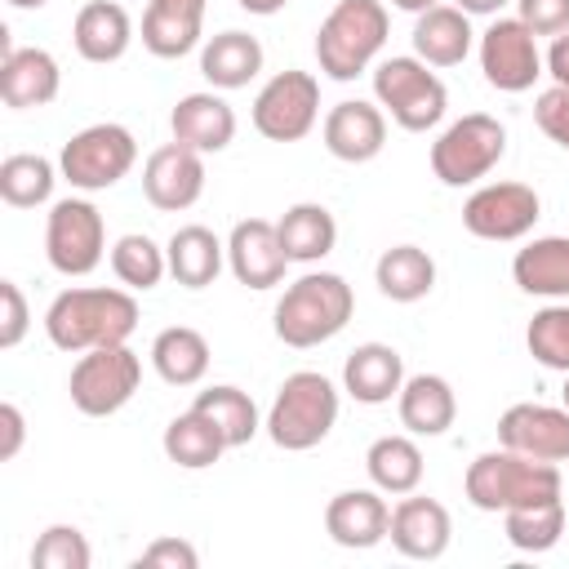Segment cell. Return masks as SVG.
<instances>
[{"mask_svg":"<svg viewBox=\"0 0 569 569\" xmlns=\"http://www.w3.org/2000/svg\"><path fill=\"white\" fill-rule=\"evenodd\" d=\"M138 329V302L129 289H62L44 311V333L58 351H93L129 342Z\"/></svg>","mask_w":569,"mask_h":569,"instance_id":"obj_1","label":"cell"},{"mask_svg":"<svg viewBox=\"0 0 569 569\" xmlns=\"http://www.w3.org/2000/svg\"><path fill=\"white\" fill-rule=\"evenodd\" d=\"M351 311H356V293L338 271H307L276 302V338L298 351L320 347L347 329Z\"/></svg>","mask_w":569,"mask_h":569,"instance_id":"obj_2","label":"cell"},{"mask_svg":"<svg viewBox=\"0 0 569 569\" xmlns=\"http://www.w3.org/2000/svg\"><path fill=\"white\" fill-rule=\"evenodd\" d=\"M467 502L476 511H511V507H533L547 498H560V462H542L516 449H489L467 467Z\"/></svg>","mask_w":569,"mask_h":569,"instance_id":"obj_3","label":"cell"},{"mask_svg":"<svg viewBox=\"0 0 569 569\" xmlns=\"http://www.w3.org/2000/svg\"><path fill=\"white\" fill-rule=\"evenodd\" d=\"M333 422H338V387L316 369H298L280 382L262 427L276 449L302 453L316 449L333 431Z\"/></svg>","mask_w":569,"mask_h":569,"instance_id":"obj_4","label":"cell"},{"mask_svg":"<svg viewBox=\"0 0 569 569\" xmlns=\"http://www.w3.org/2000/svg\"><path fill=\"white\" fill-rule=\"evenodd\" d=\"M382 0H338L316 31V62L329 80H356L387 44Z\"/></svg>","mask_w":569,"mask_h":569,"instance_id":"obj_5","label":"cell"},{"mask_svg":"<svg viewBox=\"0 0 569 569\" xmlns=\"http://www.w3.org/2000/svg\"><path fill=\"white\" fill-rule=\"evenodd\" d=\"M373 98L378 107H387V116L405 129V133H427L445 120L449 107V89L436 71H427V62L413 53L400 58H382L373 67Z\"/></svg>","mask_w":569,"mask_h":569,"instance_id":"obj_6","label":"cell"},{"mask_svg":"<svg viewBox=\"0 0 569 569\" xmlns=\"http://www.w3.org/2000/svg\"><path fill=\"white\" fill-rule=\"evenodd\" d=\"M138 382H142L138 351H129V342H116V347L80 351V360L71 365V378H67V391L84 418H111L133 400Z\"/></svg>","mask_w":569,"mask_h":569,"instance_id":"obj_7","label":"cell"},{"mask_svg":"<svg viewBox=\"0 0 569 569\" xmlns=\"http://www.w3.org/2000/svg\"><path fill=\"white\" fill-rule=\"evenodd\" d=\"M502 156H507V129L493 116L471 111L431 142V173L445 187H471L489 178Z\"/></svg>","mask_w":569,"mask_h":569,"instance_id":"obj_8","label":"cell"},{"mask_svg":"<svg viewBox=\"0 0 569 569\" xmlns=\"http://www.w3.org/2000/svg\"><path fill=\"white\" fill-rule=\"evenodd\" d=\"M133 160H138L133 133L116 120H102V124H89V129H80L62 142L58 173L76 191H107L133 169Z\"/></svg>","mask_w":569,"mask_h":569,"instance_id":"obj_9","label":"cell"},{"mask_svg":"<svg viewBox=\"0 0 569 569\" xmlns=\"http://www.w3.org/2000/svg\"><path fill=\"white\" fill-rule=\"evenodd\" d=\"M107 253V227L93 200L67 196L53 200L44 222V258L58 276H89Z\"/></svg>","mask_w":569,"mask_h":569,"instance_id":"obj_10","label":"cell"},{"mask_svg":"<svg viewBox=\"0 0 569 569\" xmlns=\"http://www.w3.org/2000/svg\"><path fill=\"white\" fill-rule=\"evenodd\" d=\"M320 120V80L311 71H276L253 98V129L267 142H302Z\"/></svg>","mask_w":569,"mask_h":569,"instance_id":"obj_11","label":"cell"},{"mask_svg":"<svg viewBox=\"0 0 569 569\" xmlns=\"http://www.w3.org/2000/svg\"><path fill=\"white\" fill-rule=\"evenodd\" d=\"M538 218H542V200L525 182H485L462 204V227L476 240H493V244L525 240Z\"/></svg>","mask_w":569,"mask_h":569,"instance_id":"obj_12","label":"cell"},{"mask_svg":"<svg viewBox=\"0 0 569 569\" xmlns=\"http://www.w3.org/2000/svg\"><path fill=\"white\" fill-rule=\"evenodd\" d=\"M480 71L498 93H525L542 76L538 36L520 18H493L480 36Z\"/></svg>","mask_w":569,"mask_h":569,"instance_id":"obj_13","label":"cell"},{"mask_svg":"<svg viewBox=\"0 0 569 569\" xmlns=\"http://www.w3.org/2000/svg\"><path fill=\"white\" fill-rule=\"evenodd\" d=\"M142 196L160 209V213H182L204 196V156L182 147V142H164L147 156L142 164Z\"/></svg>","mask_w":569,"mask_h":569,"instance_id":"obj_14","label":"cell"},{"mask_svg":"<svg viewBox=\"0 0 569 569\" xmlns=\"http://www.w3.org/2000/svg\"><path fill=\"white\" fill-rule=\"evenodd\" d=\"M498 445L542 462H569V409L520 400L498 418Z\"/></svg>","mask_w":569,"mask_h":569,"instance_id":"obj_15","label":"cell"},{"mask_svg":"<svg viewBox=\"0 0 569 569\" xmlns=\"http://www.w3.org/2000/svg\"><path fill=\"white\" fill-rule=\"evenodd\" d=\"M227 267L244 289H276L289 271V253L280 244L276 222L267 218H240L227 236Z\"/></svg>","mask_w":569,"mask_h":569,"instance_id":"obj_16","label":"cell"},{"mask_svg":"<svg viewBox=\"0 0 569 569\" xmlns=\"http://www.w3.org/2000/svg\"><path fill=\"white\" fill-rule=\"evenodd\" d=\"M320 138H325V151L333 160L365 164V160H373L387 147V116L373 102L347 98V102H333L329 107V116L320 124Z\"/></svg>","mask_w":569,"mask_h":569,"instance_id":"obj_17","label":"cell"},{"mask_svg":"<svg viewBox=\"0 0 569 569\" xmlns=\"http://www.w3.org/2000/svg\"><path fill=\"white\" fill-rule=\"evenodd\" d=\"M391 529V507L382 489H342L325 507V533L347 547V551H369L387 538Z\"/></svg>","mask_w":569,"mask_h":569,"instance_id":"obj_18","label":"cell"},{"mask_svg":"<svg viewBox=\"0 0 569 569\" xmlns=\"http://www.w3.org/2000/svg\"><path fill=\"white\" fill-rule=\"evenodd\" d=\"M391 547L409 560H440L449 551V538H453V520L445 511V502L436 498H418V493H405L396 507H391V529H387Z\"/></svg>","mask_w":569,"mask_h":569,"instance_id":"obj_19","label":"cell"},{"mask_svg":"<svg viewBox=\"0 0 569 569\" xmlns=\"http://www.w3.org/2000/svg\"><path fill=\"white\" fill-rule=\"evenodd\" d=\"M169 129H173V142L200 151V156H213V151H227L231 138H236V111L227 107L222 93H187L173 102L169 111Z\"/></svg>","mask_w":569,"mask_h":569,"instance_id":"obj_20","label":"cell"},{"mask_svg":"<svg viewBox=\"0 0 569 569\" xmlns=\"http://www.w3.org/2000/svg\"><path fill=\"white\" fill-rule=\"evenodd\" d=\"M62 89V71L58 58L49 49H13L0 58V98L13 111H31V107H49Z\"/></svg>","mask_w":569,"mask_h":569,"instance_id":"obj_21","label":"cell"},{"mask_svg":"<svg viewBox=\"0 0 569 569\" xmlns=\"http://www.w3.org/2000/svg\"><path fill=\"white\" fill-rule=\"evenodd\" d=\"M209 0H151L142 13V44L156 58H182L204 36Z\"/></svg>","mask_w":569,"mask_h":569,"instance_id":"obj_22","label":"cell"},{"mask_svg":"<svg viewBox=\"0 0 569 569\" xmlns=\"http://www.w3.org/2000/svg\"><path fill=\"white\" fill-rule=\"evenodd\" d=\"M405 387V360L387 342H360L342 365V391L360 405H387Z\"/></svg>","mask_w":569,"mask_h":569,"instance_id":"obj_23","label":"cell"},{"mask_svg":"<svg viewBox=\"0 0 569 569\" xmlns=\"http://www.w3.org/2000/svg\"><path fill=\"white\" fill-rule=\"evenodd\" d=\"M71 40H76V53L84 62L107 67V62H120L129 53L133 22L116 0H89L71 22Z\"/></svg>","mask_w":569,"mask_h":569,"instance_id":"obj_24","label":"cell"},{"mask_svg":"<svg viewBox=\"0 0 569 569\" xmlns=\"http://www.w3.org/2000/svg\"><path fill=\"white\" fill-rule=\"evenodd\" d=\"M396 405H400V422L409 436H445L458 418V396H453L449 378H440V373L405 378Z\"/></svg>","mask_w":569,"mask_h":569,"instance_id":"obj_25","label":"cell"},{"mask_svg":"<svg viewBox=\"0 0 569 569\" xmlns=\"http://www.w3.org/2000/svg\"><path fill=\"white\" fill-rule=\"evenodd\" d=\"M471 13H462L458 4H436L413 22V53L427 67H458L471 53Z\"/></svg>","mask_w":569,"mask_h":569,"instance_id":"obj_26","label":"cell"},{"mask_svg":"<svg viewBox=\"0 0 569 569\" xmlns=\"http://www.w3.org/2000/svg\"><path fill=\"white\" fill-rule=\"evenodd\" d=\"M511 276L525 293L565 302L569 298V236H538L511 258Z\"/></svg>","mask_w":569,"mask_h":569,"instance_id":"obj_27","label":"cell"},{"mask_svg":"<svg viewBox=\"0 0 569 569\" xmlns=\"http://www.w3.org/2000/svg\"><path fill=\"white\" fill-rule=\"evenodd\" d=\"M164 253H169V276H173L182 289H209V284L218 280V271H222L227 244H222L209 227L187 222V227H178V231L169 236Z\"/></svg>","mask_w":569,"mask_h":569,"instance_id":"obj_28","label":"cell"},{"mask_svg":"<svg viewBox=\"0 0 569 569\" xmlns=\"http://www.w3.org/2000/svg\"><path fill=\"white\" fill-rule=\"evenodd\" d=\"M262 71V44L249 31H218L200 49V76L213 89H244Z\"/></svg>","mask_w":569,"mask_h":569,"instance_id":"obj_29","label":"cell"},{"mask_svg":"<svg viewBox=\"0 0 569 569\" xmlns=\"http://www.w3.org/2000/svg\"><path fill=\"white\" fill-rule=\"evenodd\" d=\"M276 231H280V244H284L289 262H320V258H329L333 244H338V222H333V213H329L325 204H316V200L289 204V209L280 213Z\"/></svg>","mask_w":569,"mask_h":569,"instance_id":"obj_30","label":"cell"},{"mask_svg":"<svg viewBox=\"0 0 569 569\" xmlns=\"http://www.w3.org/2000/svg\"><path fill=\"white\" fill-rule=\"evenodd\" d=\"M373 284L391 302H422L436 289V262L418 244H391L373 267Z\"/></svg>","mask_w":569,"mask_h":569,"instance_id":"obj_31","label":"cell"},{"mask_svg":"<svg viewBox=\"0 0 569 569\" xmlns=\"http://www.w3.org/2000/svg\"><path fill=\"white\" fill-rule=\"evenodd\" d=\"M151 365L169 387H196L209 373V342L191 325H169L151 342Z\"/></svg>","mask_w":569,"mask_h":569,"instance_id":"obj_32","label":"cell"},{"mask_svg":"<svg viewBox=\"0 0 569 569\" xmlns=\"http://www.w3.org/2000/svg\"><path fill=\"white\" fill-rule=\"evenodd\" d=\"M160 445H164V458L178 462V467H187V471H204V467H213L231 449L227 436L218 431V422L204 418L196 405L164 427V440Z\"/></svg>","mask_w":569,"mask_h":569,"instance_id":"obj_33","label":"cell"},{"mask_svg":"<svg viewBox=\"0 0 569 569\" xmlns=\"http://www.w3.org/2000/svg\"><path fill=\"white\" fill-rule=\"evenodd\" d=\"M365 471H369L373 489L405 498L422 485V449L409 436H378L365 453Z\"/></svg>","mask_w":569,"mask_h":569,"instance_id":"obj_34","label":"cell"},{"mask_svg":"<svg viewBox=\"0 0 569 569\" xmlns=\"http://www.w3.org/2000/svg\"><path fill=\"white\" fill-rule=\"evenodd\" d=\"M196 409H200L204 418H213V422H218V431L227 436V445H231V449L249 445V440L258 436V427H262L253 396H249V391H240V387H231V382H218V387L200 391V396H196Z\"/></svg>","mask_w":569,"mask_h":569,"instance_id":"obj_35","label":"cell"},{"mask_svg":"<svg viewBox=\"0 0 569 569\" xmlns=\"http://www.w3.org/2000/svg\"><path fill=\"white\" fill-rule=\"evenodd\" d=\"M502 533L516 551H551L565 533V498H547L533 507H511L502 511Z\"/></svg>","mask_w":569,"mask_h":569,"instance_id":"obj_36","label":"cell"},{"mask_svg":"<svg viewBox=\"0 0 569 569\" xmlns=\"http://www.w3.org/2000/svg\"><path fill=\"white\" fill-rule=\"evenodd\" d=\"M53 182H58V169L44 156L18 151V156H4V164H0V200L13 204V209L49 204Z\"/></svg>","mask_w":569,"mask_h":569,"instance_id":"obj_37","label":"cell"},{"mask_svg":"<svg viewBox=\"0 0 569 569\" xmlns=\"http://www.w3.org/2000/svg\"><path fill=\"white\" fill-rule=\"evenodd\" d=\"M111 271H116L120 284L147 293V289H156V284L164 280V271H169V253H164L151 236L129 231V236H120V240L111 244Z\"/></svg>","mask_w":569,"mask_h":569,"instance_id":"obj_38","label":"cell"},{"mask_svg":"<svg viewBox=\"0 0 569 569\" xmlns=\"http://www.w3.org/2000/svg\"><path fill=\"white\" fill-rule=\"evenodd\" d=\"M525 347H529V356H533L542 369L569 373V298L542 307V311L529 320Z\"/></svg>","mask_w":569,"mask_h":569,"instance_id":"obj_39","label":"cell"},{"mask_svg":"<svg viewBox=\"0 0 569 569\" xmlns=\"http://www.w3.org/2000/svg\"><path fill=\"white\" fill-rule=\"evenodd\" d=\"M93 551L76 525H49L31 547V569H89Z\"/></svg>","mask_w":569,"mask_h":569,"instance_id":"obj_40","label":"cell"},{"mask_svg":"<svg viewBox=\"0 0 569 569\" xmlns=\"http://www.w3.org/2000/svg\"><path fill=\"white\" fill-rule=\"evenodd\" d=\"M533 120H538V129H542L560 151H569V89H565V84H551V89H542V93L533 98Z\"/></svg>","mask_w":569,"mask_h":569,"instance_id":"obj_41","label":"cell"},{"mask_svg":"<svg viewBox=\"0 0 569 569\" xmlns=\"http://www.w3.org/2000/svg\"><path fill=\"white\" fill-rule=\"evenodd\" d=\"M0 307H4V316H0V347L13 351V347L27 338V329H31L27 298H22V289H18L13 280H0Z\"/></svg>","mask_w":569,"mask_h":569,"instance_id":"obj_42","label":"cell"},{"mask_svg":"<svg viewBox=\"0 0 569 569\" xmlns=\"http://www.w3.org/2000/svg\"><path fill=\"white\" fill-rule=\"evenodd\" d=\"M520 4V22L533 31V36H560L569 31V0H516Z\"/></svg>","mask_w":569,"mask_h":569,"instance_id":"obj_43","label":"cell"},{"mask_svg":"<svg viewBox=\"0 0 569 569\" xmlns=\"http://www.w3.org/2000/svg\"><path fill=\"white\" fill-rule=\"evenodd\" d=\"M196 569L200 565V551L191 547V542H182V538H156L142 556H138V569Z\"/></svg>","mask_w":569,"mask_h":569,"instance_id":"obj_44","label":"cell"},{"mask_svg":"<svg viewBox=\"0 0 569 569\" xmlns=\"http://www.w3.org/2000/svg\"><path fill=\"white\" fill-rule=\"evenodd\" d=\"M22 436H27L22 409H18L13 400H4V405H0V462H13V458H18Z\"/></svg>","mask_w":569,"mask_h":569,"instance_id":"obj_45","label":"cell"},{"mask_svg":"<svg viewBox=\"0 0 569 569\" xmlns=\"http://www.w3.org/2000/svg\"><path fill=\"white\" fill-rule=\"evenodd\" d=\"M542 71L551 76V84H565V89H569V31L551 36V49H547V58H542Z\"/></svg>","mask_w":569,"mask_h":569,"instance_id":"obj_46","label":"cell"},{"mask_svg":"<svg viewBox=\"0 0 569 569\" xmlns=\"http://www.w3.org/2000/svg\"><path fill=\"white\" fill-rule=\"evenodd\" d=\"M244 13H258V18H271V13H280L289 0H236Z\"/></svg>","mask_w":569,"mask_h":569,"instance_id":"obj_47","label":"cell"},{"mask_svg":"<svg viewBox=\"0 0 569 569\" xmlns=\"http://www.w3.org/2000/svg\"><path fill=\"white\" fill-rule=\"evenodd\" d=\"M507 0H458V9L462 13H476V18H489V13H498Z\"/></svg>","mask_w":569,"mask_h":569,"instance_id":"obj_48","label":"cell"},{"mask_svg":"<svg viewBox=\"0 0 569 569\" xmlns=\"http://www.w3.org/2000/svg\"><path fill=\"white\" fill-rule=\"evenodd\" d=\"M396 9H405V13H427V9H436L440 0H391Z\"/></svg>","mask_w":569,"mask_h":569,"instance_id":"obj_49","label":"cell"},{"mask_svg":"<svg viewBox=\"0 0 569 569\" xmlns=\"http://www.w3.org/2000/svg\"><path fill=\"white\" fill-rule=\"evenodd\" d=\"M9 4H13V9H44L49 0H9Z\"/></svg>","mask_w":569,"mask_h":569,"instance_id":"obj_50","label":"cell"},{"mask_svg":"<svg viewBox=\"0 0 569 569\" xmlns=\"http://www.w3.org/2000/svg\"><path fill=\"white\" fill-rule=\"evenodd\" d=\"M560 400H565V409H569V373H565V391H560Z\"/></svg>","mask_w":569,"mask_h":569,"instance_id":"obj_51","label":"cell"}]
</instances>
